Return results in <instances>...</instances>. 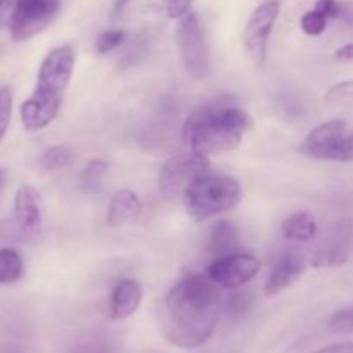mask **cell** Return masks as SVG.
I'll use <instances>...</instances> for the list:
<instances>
[{"mask_svg":"<svg viewBox=\"0 0 353 353\" xmlns=\"http://www.w3.org/2000/svg\"><path fill=\"white\" fill-rule=\"evenodd\" d=\"M3 185H6V172H3L2 169H0V192H2Z\"/></svg>","mask_w":353,"mask_h":353,"instance_id":"31","label":"cell"},{"mask_svg":"<svg viewBox=\"0 0 353 353\" xmlns=\"http://www.w3.org/2000/svg\"><path fill=\"white\" fill-rule=\"evenodd\" d=\"M252 299L248 293H234L233 296H230V303H228V307H230L231 312L234 314H243L245 310L248 309V305H250Z\"/></svg>","mask_w":353,"mask_h":353,"instance_id":"27","label":"cell"},{"mask_svg":"<svg viewBox=\"0 0 353 353\" xmlns=\"http://www.w3.org/2000/svg\"><path fill=\"white\" fill-rule=\"evenodd\" d=\"M327 327L338 334H353V307L336 310L327 321Z\"/></svg>","mask_w":353,"mask_h":353,"instance_id":"22","label":"cell"},{"mask_svg":"<svg viewBox=\"0 0 353 353\" xmlns=\"http://www.w3.org/2000/svg\"><path fill=\"white\" fill-rule=\"evenodd\" d=\"M124 38H126V33L123 30H117V28H112V30H107L103 33L99 34L97 38L95 48L100 55H105L109 52L116 50L121 45L124 43Z\"/></svg>","mask_w":353,"mask_h":353,"instance_id":"21","label":"cell"},{"mask_svg":"<svg viewBox=\"0 0 353 353\" xmlns=\"http://www.w3.org/2000/svg\"><path fill=\"white\" fill-rule=\"evenodd\" d=\"M314 9L323 12L327 19H336V17L341 14V7L336 0H317Z\"/></svg>","mask_w":353,"mask_h":353,"instance_id":"28","label":"cell"},{"mask_svg":"<svg viewBox=\"0 0 353 353\" xmlns=\"http://www.w3.org/2000/svg\"><path fill=\"white\" fill-rule=\"evenodd\" d=\"M241 196L243 190L236 179L207 172L183 192L181 200L190 217L195 221H207L234 209L241 202Z\"/></svg>","mask_w":353,"mask_h":353,"instance_id":"4","label":"cell"},{"mask_svg":"<svg viewBox=\"0 0 353 353\" xmlns=\"http://www.w3.org/2000/svg\"><path fill=\"white\" fill-rule=\"evenodd\" d=\"M353 254V221L341 217L327 228L319 247L312 255V268L333 269L341 268Z\"/></svg>","mask_w":353,"mask_h":353,"instance_id":"9","label":"cell"},{"mask_svg":"<svg viewBox=\"0 0 353 353\" xmlns=\"http://www.w3.org/2000/svg\"><path fill=\"white\" fill-rule=\"evenodd\" d=\"M217 326V293L207 276L190 272L168 292L162 305V333L174 347L199 348Z\"/></svg>","mask_w":353,"mask_h":353,"instance_id":"1","label":"cell"},{"mask_svg":"<svg viewBox=\"0 0 353 353\" xmlns=\"http://www.w3.org/2000/svg\"><path fill=\"white\" fill-rule=\"evenodd\" d=\"M140 285L133 279H123L117 283L110 295V319L124 321L133 316L141 303Z\"/></svg>","mask_w":353,"mask_h":353,"instance_id":"14","label":"cell"},{"mask_svg":"<svg viewBox=\"0 0 353 353\" xmlns=\"http://www.w3.org/2000/svg\"><path fill=\"white\" fill-rule=\"evenodd\" d=\"M281 231L288 241L305 243L316 238L317 223L309 212H295L283 221Z\"/></svg>","mask_w":353,"mask_h":353,"instance_id":"17","label":"cell"},{"mask_svg":"<svg viewBox=\"0 0 353 353\" xmlns=\"http://www.w3.org/2000/svg\"><path fill=\"white\" fill-rule=\"evenodd\" d=\"M350 100H353V79L338 83L326 92L327 103H345Z\"/></svg>","mask_w":353,"mask_h":353,"instance_id":"24","label":"cell"},{"mask_svg":"<svg viewBox=\"0 0 353 353\" xmlns=\"http://www.w3.org/2000/svg\"><path fill=\"white\" fill-rule=\"evenodd\" d=\"M107 169H109V164L105 161H102V159H93L83 169V181L88 183V185H93V183H97L105 174Z\"/></svg>","mask_w":353,"mask_h":353,"instance_id":"25","label":"cell"},{"mask_svg":"<svg viewBox=\"0 0 353 353\" xmlns=\"http://www.w3.org/2000/svg\"><path fill=\"white\" fill-rule=\"evenodd\" d=\"M334 59L340 62H352L353 61V43H347L334 52Z\"/></svg>","mask_w":353,"mask_h":353,"instance_id":"30","label":"cell"},{"mask_svg":"<svg viewBox=\"0 0 353 353\" xmlns=\"http://www.w3.org/2000/svg\"><path fill=\"white\" fill-rule=\"evenodd\" d=\"M252 117L228 99H216L190 114L181 128L186 147L200 155H219L234 150L247 131Z\"/></svg>","mask_w":353,"mask_h":353,"instance_id":"2","label":"cell"},{"mask_svg":"<svg viewBox=\"0 0 353 353\" xmlns=\"http://www.w3.org/2000/svg\"><path fill=\"white\" fill-rule=\"evenodd\" d=\"M193 0H168V16L171 19H181L190 12Z\"/></svg>","mask_w":353,"mask_h":353,"instance_id":"26","label":"cell"},{"mask_svg":"<svg viewBox=\"0 0 353 353\" xmlns=\"http://www.w3.org/2000/svg\"><path fill=\"white\" fill-rule=\"evenodd\" d=\"M24 274L23 259L12 248H0V285L9 286L19 281Z\"/></svg>","mask_w":353,"mask_h":353,"instance_id":"18","label":"cell"},{"mask_svg":"<svg viewBox=\"0 0 353 353\" xmlns=\"http://www.w3.org/2000/svg\"><path fill=\"white\" fill-rule=\"evenodd\" d=\"M72 157L74 155H72L71 148L62 147V145H54V147H48L41 152L40 159H38V165L45 172L61 171V169L68 168L71 164Z\"/></svg>","mask_w":353,"mask_h":353,"instance_id":"19","label":"cell"},{"mask_svg":"<svg viewBox=\"0 0 353 353\" xmlns=\"http://www.w3.org/2000/svg\"><path fill=\"white\" fill-rule=\"evenodd\" d=\"M279 16V2L271 0L252 12L248 17L247 24H245L243 31V43L247 48V54L250 61L254 62L257 68L264 65L265 57H268V43L271 31L274 28L276 19Z\"/></svg>","mask_w":353,"mask_h":353,"instance_id":"11","label":"cell"},{"mask_svg":"<svg viewBox=\"0 0 353 353\" xmlns=\"http://www.w3.org/2000/svg\"><path fill=\"white\" fill-rule=\"evenodd\" d=\"M141 214V202L138 195L131 190H119L112 195L107 210V221L112 226H121L134 221Z\"/></svg>","mask_w":353,"mask_h":353,"instance_id":"15","label":"cell"},{"mask_svg":"<svg viewBox=\"0 0 353 353\" xmlns=\"http://www.w3.org/2000/svg\"><path fill=\"white\" fill-rule=\"evenodd\" d=\"M300 152L319 161L350 162L347 121L331 119L316 126L302 141Z\"/></svg>","mask_w":353,"mask_h":353,"instance_id":"7","label":"cell"},{"mask_svg":"<svg viewBox=\"0 0 353 353\" xmlns=\"http://www.w3.org/2000/svg\"><path fill=\"white\" fill-rule=\"evenodd\" d=\"M14 217L19 230L26 234L40 233L43 224L41 196L33 186H19L14 196Z\"/></svg>","mask_w":353,"mask_h":353,"instance_id":"13","label":"cell"},{"mask_svg":"<svg viewBox=\"0 0 353 353\" xmlns=\"http://www.w3.org/2000/svg\"><path fill=\"white\" fill-rule=\"evenodd\" d=\"M76 54L69 45L48 52L41 61L33 93L21 105V121L28 131H40L50 126L59 116L65 92L74 74Z\"/></svg>","mask_w":353,"mask_h":353,"instance_id":"3","label":"cell"},{"mask_svg":"<svg viewBox=\"0 0 353 353\" xmlns=\"http://www.w3.org/2000/svg\"><path fill=\"white\" fill-rule=\"evenodd\" d=\"M314 353H353V343H336L330 345V347H324L321 350Z\"/></svg>","mask_w":353,"mask_h":353,"instance_id":"29","label":"cell"},{"mask_svg":"<svg viewBox=\"0 0 353 353\" xmlns=\"http://www.w3.org/2000/svg\"><path fill=\"white\" fill-rule=\"evenodd\" d=\"M176 45H178L181 64L185 72L193 81H202L210 74L212 57H210L209 41L199 16L188 12L179 19L176 30Z\"/></svg>","mask_w":353,"mask_h":353,"instance_id":"6","label":"cell"},{"mask_svg":"<svg viewBox=\"0 0 353 353\" xmlns=\"http://www.w3.org/2000/svg\"><path fill=\"white\" fill-rule=\"evenodd\" d=\"M210 172V164L205 155L190 150L188 154L172 155L164 164L159 178L161 192L168 199H181L183 192L200 176Z\"/></svg>","mask_w":353,"mask_h":353,"instance_id":"8","label":"cell"},{"mask_svg":"<svg viewBox=\"0 0 353 353\" xmlns=\"http://www.w3.org/2000/svg\"><path fill=\"white\" fill-rule=\"evenodd\" d=\"M2 353H21V352H17V350H7V352H2Z\"/></svg>","mask_w":353,"mask_h":353,"instance_id":"32","label":"cell"},{"mask_svg":"<svg viewBox=\"0 0 353 353\" xmlns=\"http://www.w3.org/2000/svg\"><path fill=\"white\" fill-rule=\"evenodd\" d=\"M327 23H330V19L323 12H319L317 9H312L303 14L302 19H300V28L309 37H321L326 31Z\"/></svg>","mask_w":353,"mask_h":353,"instance_id":"20","label":"cell"},{"mask_svg":"<svg viewBox=\"0 0 353 353\" xmlns=\"http://www.w3.org/2000/svg\"><path fill=\"white\" fill-rule=\"evenodd\" d=\"M240 243V231L231 221L221 219L217 221L210 231L209 243H207V252L214 257L233 254Z\"/></svg>","mask_w":353,"mask_h":353,"instance_id":"16","label":"cell"},{"mask_svg":"<svg viewBox=\"0 0 353 353\" xmlns=\"http://www.w3.org/2000/svg\"><path fill=\"white\" fill-rule=\"evenodd\" d=\"M303 272H305V259H303V255L300 252L293 250V248L285 250L272 264V269L264 286L265 295H279L286 288H290L293 283L299 281Z\"/></svg>","mask_w":353,"mask_h":353,"instance_id":"12","label":"cell"},{"mask_svg":"<svg viewBox=\"0 0 353 353\" xmlns=\"http://www.w3.org/2000/svg\"><path fill=\"white\" fill-rule=\"evenodd\" d=\"M61 0H0V26H9L14 41H26L50 26Z\"/></svg>","mask_w":353,"mask_h":353,"instance_id":"5","label":"cell"},{"mask_svg":"<svg viewBox=\"0 0 353 353\" xmlns=\"http://www.w3.org/2000/svg\"><path fill=\"white\" fill-rule=\"evenodd\" d=\"M10 116H12V92L9 86H2L0 88V141L6 137Z\"/></svg>","mask_w":353,"mask_h":353,"instance_id":"23","label":"cell"},{"mask_svg":"<svg viewBox=\"0 0 353 353\" xmlns=\"http://www.w3.org/2000/svg\"><path fill=\"white\" fill-rule=\"evenodd\" d=\"M261 262L254 255L233 252V254L214 257L207 268V278L221 288L238 290L250 283L257 276Z\"/></svg>","mask_w":353,"mask_h":353,"instance_id":"10","label":"cell"}]
</instances>
